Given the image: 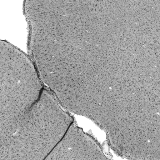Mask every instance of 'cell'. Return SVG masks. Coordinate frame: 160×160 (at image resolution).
Here are the masks:
<instances>
[{
  "mask_svg": "<svg viewBox=\"0 0 160 160\" xmlns=\"http://www.w3.org/2000/svg\"><path fill=\"white\" fill-rule=\"evenodd\" d=\"M103 157L95 143L82 129L72 124L48 159L87 160Z\"/></svg>",
  "mask_w": 160,
  "mask_h": 160,
  "instance_id": "cell-1",
  "label": "cell"
}]
</instances>
